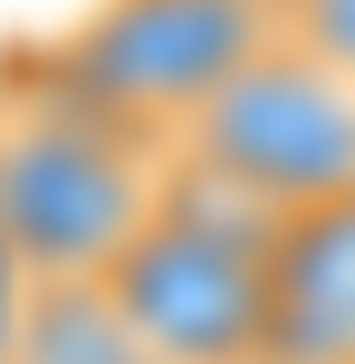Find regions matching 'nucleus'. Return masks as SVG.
<instances>
[{
  "label": "nucleus",
  "mask_w": 355,
  "mask_h": 364,
  "mask_svg": "<svg viewBox=\"0 0 355 364\" xmlns=\"http://www.w3.org/2000/svg\"><path fill=\"white\" fill-rule=\"evenodd\" d=\"M269 364H355V192L279 211V240H269Z\"/></svg>",
  "instance_id": "nucleus-5"
},
{
  "label": "nucleus",
  "mask_w": 355,
  "mask_h": 364,
  "mask_svg": "<svg viewBox=\"0 0 355 364\" xmlns=\"http://www.w3.org/2000/svg\"><path fill=\"white\" fill-rule=\"evenodd\" d=\"M269 38H288V0H87L68 29L38 38V58L173 144Z\"/></svg>",
  "instance_id": "nucleus-3"
},
{
  "label": "nucleus",
  "mask_w": 355,
  "mask_h": 364,
  "mask_svg": "<svg viewBox=\"0 0 355 364\" xmlns=\"http://www.w3.org/2000/svg\"><path fill=\"white\" fill-rule=\"evenodd\" d=\"M288 38H307L317 58H337L355 77V0H288Z\"/></svg>",
  "instance_id": "nucleus-7"
},
{
  "label": "nucleus",
  "mask_w": 355,
  "mask_h": 364,
  "mask_svg": "<svg viewBox=\"0 0 355 364\" xmlns=\"http://www.w3.org/2000/svg\"><path fill=\"white\" fill-rule=\"evenodd\" d=\"M10 364H164L106 278H29L10 307Z\"/></svg>",
  "instance_id": "nucleus-6"
},
{
  "label": "nucleus",
  "mask_w": 355,
  "mask_h": 364,
  "mask_svg": "<svg viewBox=\"0 0 355 364\" xmlns=\"http://www.w3.org/2000/svg\"><path fill=\"white\" fill-rule=\"evenodd\" d=\"M269 201L173 154L154 211L96 278L164 364H269Z\"/></svg>",
  "instance_id": "nucleus-2"
},
{
  "label": "nucleus",
  "mask_w": 355,
  "mask_h": 364,
  "mask_svg": "<svg viewBox=\"0 0 355 364\" xmlns=\"http://www.w3.org/2000/svg\"><path fill=\"white\" fill-rule=\"evenodd\" d=\"M173 154L221 182H240L269 211H307V201L355 192V77L317 58L307 38H269L183 134Z\"/></svg>",
  "instance_id": "nucleus-4"
},
{
  "label": "nucleus",
  "mask_w": 355,
  "mask_h": 364,
  "mask_svg": "<svg viewBox=\"0 0 355 364\" xmlns=\"http://www.w3.org/2000/svg\"><path fill=\"white\" fill-rule=\"evenodd\" d=\"M173 144L96 106L38 58L0 48V259L19 278H96L164 192Z\"/></svg>",
  "instance_id": "nucleus-1"
}]
</instances>
